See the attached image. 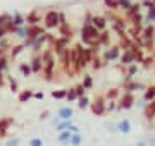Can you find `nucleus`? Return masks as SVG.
<instances>
[{
	"label": "nucleus",
	"mask_w": 155,
	"mask_h": 146,
	"mask_svg": "<svg viewBox=\"0 0 155 146\" xmlns=\"http://www.w3.org/2000/svg\"><path fill=\"white\" fill-rule=\"evenodd\" d=\"M40 59H41V64H43V69H41V74H43L45 81H54L55 79V65H57V57L54 53L52 48L45 46L43 50L40 52Z\"/></svg>",
	"instance_id": "nucleus-1"
},
{
	"label": "nucleus",
	"mask_w": 155,
	"mask_h": 146,
	"mask_svg": "<svg viewBox=\"0 0 155 146\" xmlns=\"http://www.w3.org/2000/svg\"><path fill=\"white\" fill-rule=\"evenodd\" d=\"M100 36V31L95 26L91 24H83L81 26V34H79V38H81V45L83 46H93L97 43V40Z\"/></svg>",
	"instance_id": "nucleus-2"
},
{
	"label": "nucleus",
	"mask_w": 155,
	"mask_h": 146,
	"mask_svg": "<svg viewBox=\"0 0 155 146\" xmlns=\"http://www.w3.org/2000/svg\"><path fill=\"white\" fill-rule=\"evenodd\" d=\"M61 26V21H59V11L55 9H50L43 14V29H57Z\"/></svg>",
	"instance_id": "nucleus-3"
},
{
	"label": "nucleus",
	"mask_w": 155,
	"mask_h": 146,
	"mask_svg": "<svg viewBox=\"0 0 155 146\" xmlns=\"http://www.w3.org/2000/svg\"><path fill=\"white\" fill-rule=\"evenodd\" d=\"M90 110H91V113L97 115V117L105 115L107 113V100H105V96L104 95H97V98L91 100V103H90Z\"/></svg>",
	"instance_id": "nucleus-4"
},
{
	"label": "nucleus",
	"mask_w": 155,
	"mask_h": 146,
	"mask_svg": "<svg viewBox=\"0 0 155 146\" xmlns=\"http://www.w3.org/2000/svg\"><path fill=\"white\" fill-rule=\"evenodd\" d=\"M136 103V98H134V93H121L119 100H117V110H131Z\"/></svg>",
	"instance_id": "nucleus-5"
},
{
	"label": "nucleus",
	"mask_w": 155,
	"mask_h": 146,
	"mask_svg": "<svg viewBox=\"0 0 155 146\" xmlns=\"http://www.w3.org/2000/svg\"><path fill=\"white\" fill-rule=\"evenodd\" d=\"M121 48L117 45H110L107 46L105 50H104V53H102V59H104V62L105 64H109V62H117L119 60V57H121Z\"/></svg>",
	"instance_id": "nucleus-6"
},
{
	"label": "nucleus",
	"mask_w": 155,
	"mask_h": 146,
	"mask_svg": "<svg viewBox=\"0 0 155 146\" xmlns=\"http://www.w3.org/2000/svg\"><path fill=\"white\" fill-rule=\"evenodd\" d=\"M48 48H52V50H54V53H55V57L59 59V57H61L62 53L69 48V40L62 38V36H57V38L54 40V43H52Z\"/></svg>",
	"instance_id": "nucleus-7"
},
{
	"label": "nucleus",
	"mask_w": 155,
	"mask_h": 146,
	"mask_svg": "<svg viewBox=\"0 0 155 146\" xmlns=\"http://www.w3.org/2000/svg\"><path fill=\"white\" fill-rule=\"evenodd\" d=\"M24 17H26V26H40V23L43 21V17H41V14H40L38 9L29 11Z\"/></svg>",
	"instance_id": "nucleus-8"
},
{
	"label": "nucleus",
	"mask_w": 155,
	"mask_h": 146,
	"mask_svg": "<svg viewBox=\"0 0 155 146\" xmlns=\"http://www.w3.org/2000/svg\"><path fill=\"white\" fill-rule=\"evenodd\" d=\"M91 26H95V28H97L100 33H102V31H105V29H107V26H109V21H107L105 16L93 14V17H91Z\"/></svg>",
	"instance_id": "nucleus-9"
},
{
	"label": "nucleus",
	"mask_w": 155,
	"mask_h": 146,
	"mask_svg": "<svg viewBox=\"0 0 155 146\" xmlns=\"http://www.w3.org/2000/svg\"><path fill=\"white\" fill-rule=\"evenodd\" d=\"M122 88H124V91H127V93H134V91H140V90H147V86L143 84V83H140V81H126V83H124V86H122Z\"/></svg>",
	"instance_id": "nucleus-10"
},
{
	"label": "nucleus",
	"mask_w": 155,
	"mask_h": 146,
	"mask_svg": "<svg viewBox=\"0 0 155 146\" xmlns=\"http://www.w3.org/2000/svg\"><path fill=\"white\" fill-rule=\"evenodd\" d=\"M138 14H141V4H140V2H133V5L129 7L126 12H122V16H124L126 21H129L131 17L138 16Z\"/></svg>",
	"instance_id": "nucleus-11"
},
{
	"label": "nucleus",
	"mask_w": 155,
	"mask_h": 146,
	"mask_svg": "<svg viewBox=\"0 0 155 146\" xmlns=\"http://www.w3.org/2000/svg\"><path fill=\"white\" fill-rule=\"evenodd\" d=\"M14 124V119L12 117H4L0 119V139H4L9 132V127Z\"/></svg>",
	"instance_id": "nucleus-12"
},
{
	"label": "nucleus",
	"mask_w": 155,
	"mask_h": 146,
	"mask_svg": "<svg viewBox=\"0 0 155 146\" xmlns=\"http://www.w3.org/2000/svg\"><path fill=\"white\" fill-rule=\"evenodd\" d=\"M143 117H145V120H147V122H153V120H155V100L145 105Z\"/></svg>",
	"instance_id": "nucleus-13"
},
{
	"label": "nucleus",
	"mask_w": 155,
	"mask_h": 146,
	"mask_svg": "<svg viewBox=\"0 0 155 146\" xmlns=\"http://www.w3.org/2000/svg\"><path fill=\"white\" fill-rule=\"evenodd\" d=\"M119 62H121L122 67H127V65H131V64H136V62H134V53L131 50L122 52L121 57H119Z\"/></svg>",
	"instance_id": "nucleus-14"
},
{
	"label": "nucleus",
	"mask_w": 155,
	"mask_h": 146,
	"mask_svg": "<svg viewBox=\"0 0 155 146\" xmlns=\"http://www.w3.org/2000/svg\"><path fill=\"white\" fill-rule=\"evenodd\" d=\"M57 31H59V36H62V38L69 40V41H71V38L74 36V29H72L71 26H69V23L61 24V26L57 28Z\"/></svg>",
	"instance_id": "nucleus-15"
},
{
	"label": "nucleus",
	"mask_w": 155,
	"mask_h": 146,
	"mask_svg": "<svg viewBox=\"0 0 155 146\" xmlns=\"http://www.w3.org/2000/svg\"><path fill=\"white\" fill-rule=\"evenodd\" d=\"M57 117L61 119V120H72L74 117V110L71 107H61L59 108V112H57Z\"/></svg>",
	"instance_id": "nucleus-16"
},
{
	"label": "nucleus",
	"mask_w": 155,
	"mask_h": 146,
	"mask_svg": "<svg viewBox=\"0 0 155 146\" xmlns=\"http://www.w3.org/2000/svg\"><path fill=\"white\" fill-rule=\"evenodd\" d=\"M117 132L121 134H129L131 132V120L129 119H121L117 122Z\"/></svg>",
	"instance_id": "nucleus-17"
},
{
	"label": "nucleus",
	"mask_w": 155,
	"mask_h": 146,
	"mask_svg": "<svg viewBox=\"0 0 155 146\" xmlns=\"http://www.w3.org/2000/svg\"><path fill=\"white\" fill-rule=\"evenodd\" d=\"M95 45H98L100 48H102V46H110V31H107V29L105 31H102Z\"/></svg>",
	"instance_id": "nucleus-18"
},
{
	"label": "nucleus",
	"mask_w": 155,
	"mask_h": 146,
	"mask_svg": "<svg viewBox=\"0 0 155 146\" xmlns=\"http://www.w3.org/2000/svg\"><path fill=\"white\" fill-rule=\"evenodd\" d=\"M29 65H31V71H33V74H41L43 64H41L40 53H38V55H33V59H31V62H29Z\"/></svg>",
	"instance_id": "nucleus-19"
},
{
	"label": "nucleus",
	"mask_w": 155,
	"mask_h": 146,
	"mask_svg": "<svg viewBox=\"0 0 155 146\" xmlns=\"http://www.w3.org/2000/svg\"><path fill=\"white\" fill-rule=\"evenodd\" d=\"M104 96H105L107 101H117L119 96H121V90H119V88H109Z\"/></svg>",
	"instance_id": "nucleus-20"
},
{
	"label": "nucleus",
	"mask_w": 155,
	"mask_h": 146,
	"mask_svg": "<svg viewBox=\"0 0 155 146\" xmlns=\"http://www.w3.org/2000/svg\"><path fill=\"white\" fill-rule=\"evenodd\" d=\"M24 50H26L24 43H17V45H12V46H11V50H9V59H16V57H19Z\"/></svg>",
	"instance_id": "nucleus-21"
},
{
	"label": "nucleus",
	"mask_w": 155,
	"mask_h": 146,
	"mask_svg": "<svg viewBox=\"0 0 155 146\" xmlns=\"http://www.w3.org/2000/svg\"><path fill=\"white\" fill-rule=\"evenodd\" d=\"M143 100L147 101V103H150V101L155 100V84L147 86V90L143 91Z\"/></svg>",
	"instance_id": "nucleus-22"
},
{
	"label": "nucleus",
	"mask_w": 155,
	"mask_h": 146,
	"mask_svg": "<svg viewBox=\"0 0 155 146\" xmlns=\"http://www.w3.org/2000/svg\"><path fill=\"white\" fill-rule=\"evenodd\" d=\"M12 23L16 28H22V26H26V17L22 16L21 12H14V16H12Z\"/></svg>",
	"instance_id": "nucleus-23"
},
{
	"label": "nucleus",
	"mask_w": 155,
	"mask_h": 146,
	"mask_svg": "<svg viewBox=\"0 0 155 146\" xmlns=\"http://www.w3.org/2000/svg\"><path fill=\"white\" fill-rule=\"evenodd\" d=\"M33 98V91L31 90H22L17 93V100H19V103H26V101H29Z\"/></svg>",
	"instance_id": "nucleus-24"
},
{
	"label": "nucleus",
	"mask_w": 155,
	"mask_h": 146,
	"mask_svg": "<svg viewBox=\"0 0 155 146\" xmlns=\"http://www.w3.org/2000/svg\"><path fill=\"white\" fill-rule=\"evenodd\" d=\"M72 132L71 131H62L57 134V143H61V144H69V139H71Z\"/></svg>",
	"instance_id": "nucleus-25"
},
{
	"label": "nucleus",
	"mask_w": 155,
	"mask_h": 146,
	"mask_svg": "<svg viewBox=\"0 0 155 146\" xmlns=\"http://www.w3.org/2000/svg\"><path fill=\"white\" fill-rule=\"evenodd\" d=\"M104 7L109 12H119V0H104Z\"/></svg>",
	"instance_id": "nucleus-26"
},
{
	"label": "nucleus",
	"mask_w": 155,
	"mask_h": 146,
	"mask_svg": "<svg viewBox=\"0 0 155 146\" xmlns=\"http://www.w3.org/2000/svg\"><path fill=\"white\" fill-rule=\"evenodd\" d=\"M19 72H21L24 78H29V76L33 74V71H31V65H29V62H21V64H19Z\"/></svg>",
	"instance_id": "nucleus-27"
},
{
	"label": "nucleus",
	"mask_w": 155,
	"mask_h": 146,
	"mask_svg": "<svg viewBox=\"0 0 155 146\" xmlns=\"http://www.w3.org/2000/svg\"><path fill=\"white\" fill-rule=\"evenodd\" d=\"M91 67L95 69V71H98V69H102L104 65H107L105 62H104V59H102V55H93V60H91V64H90Z\"/></svg>",
	"instance_id": "nucleus-28"
},
{
	"label": "nucleus",
	"mask_w": 155,
	"mask_h": 146,
	"mask_svg": "<svg viewBox=\"0 0 155 146\" xmlns=\"http://www.w3.org/2000/svg\"><path fill=\"white\" fill-rule=\"evenodd\" d=\"M143 69H152L155 65V59H153V55H145V59H143V62L140 64Z\"/></svg>",
	"instance_id": "nucleus-29"
},
{
	"label": "nucleus",
	"mask_w": 155,
	"mask_h": 146,
	"mask_svg": "<svg viewBox=\"0 0 155 146\" xmlns=\"http://www.w3.org/2000/svg\"><path fill=\"white\" fill-rule=\"evenodd\" d=\"M72 125V120H61V122L55 125V131H57V134L59 132H62V131H69V127Z\"/></svg>",
	"instance_id": "nucleus-30"
},
{
	"label": "nucleus",
	"mask_w": 155,
	"mask_h": 146,
	"mask_svg": "<svg viewBox=\"0 0 155 146\" xmlns=\"http://www.w3.org/2000/svg\"><path fill=\"white\" fill-rule=\"evenodd\" d=\"M81 84H83L84 90H91V88H93V78H91L90 74H84V76H83V81H81Z\"/></svg>",
	"instance_id": "nucleus-31"
},
{
	"label": "nucleus",
	"mask_w": 155,
	"mask_h": 146,
	"mask_svg": "<svg viewBox=\"0 0 155 146\" xmlns=\"http://www.w3.org/2000/svg\"><path fill=\"white\" fill-rule=\"evenodd\" d=\"M145 24H155V5L147 11V16H145Z\"/></svg>",
	"instance_id": "nucleus-32"
},
{
	"label": "nucleus",
	"mask_w": 155,
	"mask_h": 146,
	"mask_svg": "<svg viewBox=\"0 0 155 146\" xmlns=\"http://www.w3.org/2000/svg\"><path fill=\"white\" fill-rule=\"evenodd\" d=\"M69 144L71 146H81L83 144V136H81V132H79V134H72L71 139H69Z\"/></svg>",
	"instance_id": "nucleus-33"
},
{
	"label": "nucleus",
	"mask_w": 155,
	"mask_h": 146,
	"mask_svg": "<svg viewBox=\"0 0 155 146\" xmlns=\"http://www.w3.org/2000/svg\"><path fill=\"white\" fill-rule=\"evenodd\" d=\"M90 103H91V100H90L88 96H81V98H78V107L81 108V110L90 108Z\"/></svg>",
	"instance_id": "nucleus-34"
},
{
	"label": "nucleus",
	"mask_w": 155,
	"mask_h": 146,
	"mask_svg": "<svg viewBox=\"0 0 155 146\" xmlns=\"http://www.w3.org/2000/svg\"><path fill=\"white\" fill-rule=\"evenodd\" d=\"M50 95H52V98H55V100H66L67 90H54Z\"/></svg>",
	"instance_id": "nucleus-35"
},
{
	"label": "nucleus",
	"mask_w": 155,
	"mask_h": 146,
	"mask_svg": "<svg viewBox=\"0 0 155 146\" xmlns=\"http://www.w3.org/2000/svg\"><path fill=\"white\" fill-rule=\"evenodd\" d=\"M7 83H9V88H11L12 93H19V84H17V81L11 76H7Z\"/></svg>",
	"instance_id": "nucleus-36"
},
{
	"label": "nucleus",
	"mask_w": 155,
	"mask_h": 146,
	"mask_svg": "<svg viewBox=\"0 0 155 146\" xmlns=\"http://www.w3.org/2000/svg\"><path fill=\"white\" fill-rule=\"evenodd\" d=\"M9 67V55H0V72H5Z\"/></svg>",
	"instance_id": "nucleus-37"
},
{
	"label": "nucleus",
	"mask_w": 155,
	"mask_h": 146,
	"mask_svg": "<svg viewBox=\"0 0 155 146\" xmlns=\"http://www.w3.org/2000/svg\"><path fill=\"white\" fill-rule=\"evenodd\" d=\"M131 5H133V0H119V11L122 12H126Z\"/></svg>",
	"instance_id": "nucleus-38"
},
{
	"label": "nucleus",
	"mask_w": 155,
	"mask_h": 146,
	"mask_svg": "<svg viewBox=\"0 0 155 146\" xmlns=\"http://www.w3.org/2000/svg\"><path fill=\"white\" fill-rule=\"evenodd\" d=\"M14 34H16L19 40H26V26H22V28H16V31H14Z\"/></svg>",
	"instance_id": "nucleus-39"
},
{
	"label": "nucleus",
	"mask_w": 155,
	"mask_h": 146,
	"mask_svg": "<svg viewBox=\"0 0 155 146\" xmlns=\"http://www.w3.org/2000/svg\"><path fill=\"white\" fill-rule=\"evenodd\" d=\"M66 100L67 101H78V95H76V91H74V88H69V90H67Z\"/></svg>",
	"instance_id": "nucleus-40"
},
{
	"label": "nucleus",
	"mask_w": 155,
	"mask_h": 146,
	"mask_svg": "<svg viewBox=\"0 0 155 146\" xmlns=\"http://www.w3.org/2000/svg\"><path fill=\"white\" fill-rule=\"evenodd\" d=\"M74 91H76V95H78V98H81V96H86V90L83 88V84L79 83V84H76L74 86Z\"/></svg>",
	"instance_id": "nucleus-41"
},
{
	"label": "nucleus",
	"mask_w": 155,
	"mask_h": 146,
	"mask_svg": "<svg viewBox=\"0 0 155 146\" xmlns=\"http://www.w3.org/2000/svg\"><path fill=\"white\" fill-rule=\"evenodd\" d=\"M104 125H105V129L109 131V132H117V124H114V122H109V120H107V122L104 124Z\"/></svg>",
	"instance_id": "nucleus-42"
},
{
	"label": "nucleus",
	"mask_w": 155,
	"mask_h": 146,
	"mask_svg": "<svg viewBox=\"0 0 155 146\" xmlns=\"http://www.w3.org/2000/svg\"><path fill=\"white\" fill-rule=\"evenodd\" d=\"M28 144L29 146H43V141H41V138H31Z\"/></svg>",
	"instance_id": "nucleus-43"
},
{
	"label": "nucleus",
	"mask_w": 155,
	"mask_h": 146,
	"mask_svg": "<svg viewBox=\"0 0 155 146\" xmlns=\"http://www.w3.org/2000/svg\"><path fill=\"white\" fill-rule=\"evenodd\" d=\"M117 110V101H107V112H116Z\"/></svg>",
	"instance_id": "nucleus-44"
},
{
	"label": "nucleus",
	"mask_w": 155,
	"mask_h": 146,
	"mask_svg": "<svg viewBox=\"0 0 155 146\" xmlns=\"http://www.w3.org/2000/svg\"><path fill=\"white\" fill-rule=\"evenodd\" d=\"M140 4H141V7H145L147 11H150V9L153 7V2H152V0H140Z\"/></svg>",
	"instance_id": "nucleus-45"
},
{
	"label": "nucleus",
	"mask_w": 155,
	"mask_h": 146,
	"mask_svg": "<svg viewBox=\"0 0 155 146\" xmlns=\"http://www.w3.org/2000/svg\"><path fill=\"white\" fill-rule=\"evenodd\" d=\"M11 14H0V28H4V24H5V21H9L11 19Z\"/></svg>",
	"instance_id": "nucleus-46"
},
{
	"label": "nucleus",
	"mask_w": 155,
	"mask_h": 146,
	"mask_svg": "<svg viewBox=\"0 0 155 146\" xmlns=\"http://www.w3.org/2000/svg\"><path fill=\"white\" fill-rule=\"evenodd\" d=\"M19 143H21V139H19V138H12V139H9L5 143V146H19Z\"/></svg>",
	"instance_id": "nucleus-47"
},
{
	"label": "nucleus",
	"mask_w": 155,
	"mask_h": 146,
	"mask_svg": "<svg viewBox=\"0 0 155 146\" xmlns=\"http://www.w3.org/2000/svg\"><path fill=\"white\" fill-rule=\"evenodd\" d=\"M7 84V76L5 72H0V88H4Z\"/></svg>",
	"instance_id": "nucleus-48"
},
{
	"label": "nucleus",
	"mask_w": 155,
	"mask_h": 146,
	"mask_svg": "<svg viewBox=\"0 0 155 146\" xmlns=\"http://www.w3.org/2000/svg\"><path fill=\"white\" fill-rule=\"evenodd\" d=\"M59 21H61V24H66L67 23V19H66V14L62 11H59Z\"/></svg>",
	"instance_id": "nucleus-49"
},
{
	"label": "nucleus",
	"mask_w": 155,
	"mask_h": 146,
	"mask_svg": "<svg viewBox=\"0 0 155 146\" xmlns=\"http://www.w3.org/2000/svg\"><path fill=\"white\" fill-rule=\"evenodd\" d=\"M43 91H36V93H33V98L35 100H43Z\"/></svg>",
	"instance_id": "nucleus-50"
},
{
	"label": "nucleus",
	"mask_w": 155,
	"mask_h": 146,
	"mask_svg": "<svg viewBox=\"0 0 155 146\" xmlns=\"http://www.w3.org/2000/svg\"><path fill=\"white\" fill-rule=\"evenodd\" d=\"M48 115H50V110H43V112L40 113V119L45 120V119H48Z\"/></svg>",
	"instance_id": "nucleus-51"
},
{
	"label": "nucleus",
	"mask_w": 155,
	"mask_h": 146,
	"mask_svg": "<svg viewBox=\"0 0 155 146\" xmlns=\"http://www.w3.org/2000/svg\"><path fill=\"white\" fill-rule=\"evenodd\" d=\"M5 36H7V33L4 31V28H0V40H4Z\"/></svg>",
	"instance_id": "nucleus-52"
},
{
	"label": "nucleus",
	"mask_w": 155,
	"mask_h": 146,
	"mask_svg": "<svg viewBox=\"0 0 155 146\" xmlns=\"http://www.w3.org/2000/svg\"><path fill=\"white\" fill-rule=\"evenodd\" d=\"M134 146H148V144H147V141H138Z\"/></svg>",
	"instance_id": "nucleus-53"
},
{
	"label": "nucleus",
	"mask_w": 155,
	"mask_h": 146,
	"mask_svg": "<svg viewBox=\"0 0 155 146\" xmlns=\"http://www.w3.org/2000/svg\"><path fill=\"white\" fill-rule=\"evenodd\" d=\"M147 144H148V146H155V139H148V141H147Z\"/></svg>",
	"instance_id": "nucleus-54"
},
{
	"label": "nucleus",
	"mask_w": 155,
	"mask_h": 146,
	"mask_svg": "<svg viewBox=\"0 0 155 146\" xmlns=\"http://www.w3.org/2000/svg\"><path fill=\"white\" fill-rule=\"evenodd\" d=\"M153 122H155V120H153Z\"/></svg>",
	"instance_id": "nucleus-55"
}]
</instances>
